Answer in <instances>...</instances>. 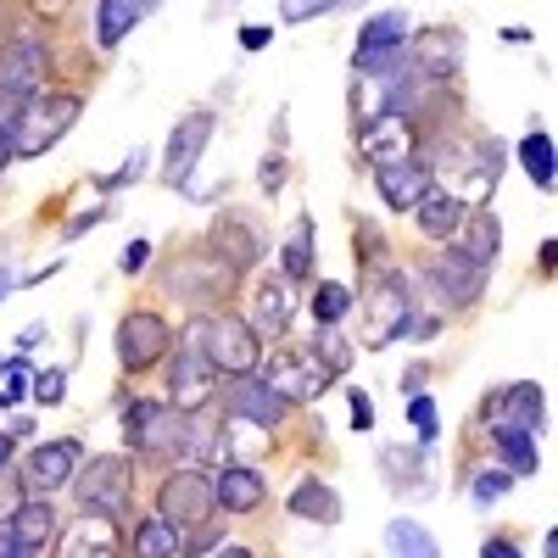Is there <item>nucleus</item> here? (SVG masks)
<instances>
[{"label":"nucleus","instance_id":"3c124183","mask_svg":"<svg viewBox=\"0 0 558 558\" xmlns=\"http://www.w3.org/2000/svg\"><path fill=\"white\" fill-rule=\"evenodd\" d=\"M413 391H430V363L425 357L402 368V397H413Z\"/></svg>","mask_w":558,"mask_h":558},{"label":"nucleus","instance_id":"c85d7f7f","mask_svg":"<svg viewBox=\"0 0 558 558\" xmlns=\"http://www.w3.org/2000/svg\"><path fill=\"white\" fill-rule=\"evenodd\" d=\"M458 218H463V202H452L441 184H430V191L413 202V229H418V241H430V246H447L452 241Z\"/></svg>","mask_w":558,"mask_h":558},{"label":"nucleus","instance_id":"423d86ee","mask_svg":"<svg viewBox=\"0 0 558 558\" xmlns=\"http://www.w3.org/2000/svg\"><path fill=\"white\" fill-rule=\"evenodd\" d=\"M68 486H73V502H78V508L123 520L129 502H134V458H123V452H96V458L78 463Z\"/></svg>","mask_w":558,"mask_h":558},{"label":"nucleus","instance_id":"603ef678","mask_svg":"<svg viewBox=\"0 0 558 558\" xmlns=\"http://www.w3.org/2000/svg\"><path fill=\"white\" fill-rule=\"evenodd\" d=\"M0 558H39V547H28L12 525H0Z\"/></svg>","mask_w":558,"mask_h":558},{"label":"nucleus","instance_id":"052dcab7","mask_svg":"<svg viewBox=\"0 0 558 558\" xmlns=\"http://www.w3.org/2000/svg\"><path fill=\"white\" fill-rule=\"evenodd\" d=\"M17 447H23V441H17L12 430H0V463H12V458H17Z\"/></svg>","mask_w":558,"mask_h":558},{"label":"nucleus","instance_id":"6ab92c4d","mask_svg":"<svg viewBox=\"0 0 558 558\" xmlns=\"http://www.w3.org/2000/svg\"><path fill=\"white\" fill-rule=\"evenodd\" d=\"M413 129H418V118L380 112V118H368V123L357 129V151L375 162V168L402 162V157H418V140H425V134H413Z\"/></svg>","mask_w":558,"mask_h":558},{"label":"nucleus","instance_id":"13d9d810","mask_svg":"<svg viewBox=\"0 0 558 558\" xmlns=\"http://www.w3.org/2000/svg\"><path fill=\"white\" fill-rule=\"evenodd\" d=\"M39 341H45V324H28V330L17 336V347H12V352H17V357H28V352H34Z\"/></svg>","mask_w":558,"mask_h":558},{"label":"nucleus","instance_id":"c756f323","mask_svg":"<svg viewBox=\"0 0 558 558\" xmlns=\"http://www.w3.org/2000/svg\"><path fill=\"white\" fill-rule=\"evenodd\" d=\"M279 274H286L296 291L313 286V274H318V229H313V213H296L291 241L279 246Z\"/></svg>","mask_w":558,"mask_h":558},{"label":"nucleus","instance_id":"dca6fc26","mask_svg":"<svg viewBox=\"0 0 558 558\" xmlns=\"http://www.w3.org/2000/svg\"><path fill=\"white\" fill-rule=\"evenodd\" d=\"M123 542H129L123 520L78 508L68 525H57V536H51V558H123Z\"/></svg>","mask_w":558,"mask_h":558},{"label":"nucleus","instance_id":"f8f14e48","mask_svg":"<svg viewBox=\"0 0 558 558\" xmlns=\"http://www.w3.org/2000/svg\"><path fill=\"white\" fill-rule=\"evenodd\" d=\"M408 12H380L357 28V51H352V73L357 78H397L408 62Z\"/></svg>","mask_w":558,"mask_h":558},{"label":"nucleus","instance_id":"39448f33","mask_svg":"<svg viewBox=\"0 0 558 558\" xmlns=\"http://www.w3.org/2000/svg\"><path fill=\"white\" fill-rule=\"evenodd\" d=\"M218 386L223 375L207 363V352L196 347L191 324H184V336L173 341V352L162 357V397L179 408V413H196V408H213L218 402Z\"/></svg>","mask_w":558,"mask_h":558},{"label":"nucleus","instance_id":"6e6552de","mask_svg":"<svg viewBox=\"0 0 558 558\" xmlns=\"http://www.w3.org/2000/svg\"><path fill=\"white\" fill-rule=\"evenodd\" d=\"M78 112H84V96H68V89H34L28 107H23L17 123H12L17 157H45V151H51L57 140L78 123Z\"/></svg>","mask_w":558,"mask_h":558},{"label":"nucleus","instance_id":"72a5a7b5","mask_svg":"<svg viewBox=\"0 0 558 558\" xmlns=\"http://www.w3.org/2000/svg\"><path fill=\"white\" fill-rule=\"evenodd\" d=\"M386 553H391V558H441V542L418 525V520L397 514V520L386 525Z\"/></svg>","mask_w":558,"mask_h":558},{"label":"nucleus","instance_id":"ea45409f","mask_svg":"<svg viewBox=\"0 0 558 558\" xmlns=\"http://www.w3.org/2000/svg\"><path fill=\"white\" fill-rule=\"evenodd\" d=\"M357 0H279V23H313V17H330V12H347Z\"/></svg>","mask_w":558,"mask_h":558},{"label":"nucleus","instance_id":"473e14b6","mask_svg":"<svg viewBox=\"0 0 558 558\" xmlns=\"http://www.w3.org/2000/svg\"><path fill=\"white\" fill-rule=\"evenodd\" d=\"M28 547H51V536H57V525H62V514H57V502L51 497H23V508L7 520Z\"/></svg>","mask_w":558,"mask_h":558},{"label":"nucleus","instance_id":"b1692460","mask_svg":"<svg viewBox=\"0 0 558 558\" xmlns=\"http://www.w3.org/2000/svg\"><path fill=\"white\" fill-rule=\"evenodd\" d=\"M213 492H218V514H257V508H268V481L257 463H223L213 475Z\"/></svg>","mask_w":558,"mask_h":558},{"label":"nucleus","instance_id":"aec40b11","mask_svg":"<svg viewBox=\"0 0 558 558\" xmlns=\"http://www.w3.org/2000/svg\"><path fill=\"white\" fill-rule=\"evenodd\" d=\"M375 463H380V481L391 486V497H436L430 492V452L418 441H380Z\"/></svg>","mask_w":558,"mask_h":558},{"label":"nucleus","instance_id":"de8ad7c7","mask_svg":"<svg viewBox=\"0 0 558 558\" xmlns=\"http://www.w3.org/2000/svg\"><path fill=\"white\" fill-rule=\"evenodd\" d=\"M23 402H28V363L12 368L7 386H0V408H23Z\"/></svg>","mask_w":558,"mask_h":558},{"label":"nucleus","instance_id":"f257e3e1","mask_svg":"<svg viewBox=\"0 0 558 558\" xmlns=\"http://www.w3.org/2000/svg\"><path fill=\"white\" fill-rule=\"evenodd\" d=\"M241 291V268H229L218 252L207 246H191V252H179L168 268H162V296L179 302V307H191V313H218L229 307Z\"/></svg>","mask_w":558,"mask_h":558},{"label":"nucleus","instance_id":"e433bc0d","mask_svg":"<svg viewBox=\"0 0 558 558\" xmlns=\"http://www.w3.org/2000/svg\"><path fill=\"white\" fill-rule=\"evenodd\" d=\"M402 413H408V425H413L418 447L436 452V441H441V413H436V397H430V391H413V397L402 402Z\"/></svg>","mask_w":558,"mask_h":558},{"label":"nucleus","instance_id":"c9c22d12","mask_svg":"<svg viewBox=\"0 0 558 558\" xmlns=\"http://www.w3.org/2000/svg\"><path fill=\"white\" fill-rule=\"evenodd\" d=\"M313 352L324 357V368H330L336 380H347V375H352V363H357L347 324H318V330H313Z\"/></svg>","mask_w":558,"mask_h":558},{"label":"nucleus","instance_id":"09e8293b","mask_svg":"<svg viewBox=\"0 0 558 558\" xmlns=\"http://www.w3.org/2000/svg\"><path fill=\"white\" fill-rule=\"evenodd\" d=\"M146 263H151V241H129V246H123V257H118V268H123L129 279L146 274Z\"/></svg>","mask_w":558,"mask_h":558},{"label":"nucleus","instance_id":"f03ea898","mask_svg":"<svg viewBox=\"0 0 558 558\" xmlns=\"http://www.w3.org/2000/svg\"><path fill=\"white\" fill-rule=\"evenodd\" d=\"M352 318H357V341L368 352H380L391 341H402L408 318H413V291H408V274L402 268H375L363 274V302H352Z\"/></svg>","mask_w":558,"mask_h":558},{"label":"nucleus","instance_id":"5701e85b","mask_svg":"<svg viewBox=\"0 0 558 558\" xmlns=\"http://www.w3.org/2000/svg\"><path fill=\"white\" fill-rule=\"evenodd\" d=\"M286 514H291V520H307V525H318V531H336V525L347 520V502H341V492H336L330 481L302 475V481L286 492Z\"/></svg>","mask_w":558,"mask_h":558},{"label":"nucleus","instance_id":"9b49d317","mask_svg":"<svg viewBox=\"0 0 558 558\" xmlns=\"http://www.w3.org/2000/svg\"><path fill=\"white\" fill-rule=\"evenodd\" d=\"M157 514H168L179 531H196L207 520H218V492H213V470L202 463H173L157 486Z\"/></svg>","mask_w":558,"mask_h":558},{"label":"nucleus","instance_id":"7ed1b4c3","mask_svg":"<svg viewBox=\"0 0 558 558\" xmlns=\"http://www.w3.org/2000/svg\"><path fill=\"white\" fill-rule=\"evenodd\" d=\"M191 336L196 347L207 352V363L218 368L223 380H241V375H257V363H263V341L257 330L241 318V313H196L191 318Z\"/></svg>","mask_w":558,"mask_h":558},{"label":"nucleus","instance_id":"4be33fe9","mask_svg":"<svg viewBox=\"0 0 558 558\" xmlns=\"http://www.w3.org/2000/svg\"><path fill=\"white\" fill-rule=\"evenodd\" d=\"M402 62H408V73H418V78H458V68H463V39H458V28H425L418 39H408Z\"/></svg>","mask_w":558,"mask_h":558},{"label":"nucleus","instance_id":"f3484780","mask_svg":"<svg viewBox=\"0 0 558 558\" xmlns=\"http://www.w3.org/2000/svg\"><path fill=\"white\" fill-rule=\"evenodd\" d=\"M252 330H257V341H286L291 336V324H296V286L286 274H263L257 286H252V302H246V313H241Z\"/></svg>","mask_w":558,"mask_h":558},{"label":"nucleus","instance_id":"864d4df0","mask_svg":"<svg viewBox=\"0 0 558 558\" xmlns=\"http://www.w3.org/2000/svg\"><path fill=\"white\" fill-rule=\"evenodd\" d=\"M268 39H274V28L252 23V28H241V51H246V57H257V51H268Z\"/></svg>","mask_w":558,"mask_h":558},{"label":"nucleus","instance_id":"79ce46f5","mask_svg":"<svg viewBox=\"0 0 558 558\" xmlns=\"http://www.w3.org/2000/svg\"><path fill=\"white\" fill-rule=\"evenodd\" d=\"M223 542H229V531H223L218 520H207V525H196V531H184V558H213Z\"/></svg>","mask_w":558,"mask_h":558},{"label":"nucleus","instance_id":"680f3d73","mask_svg":"<svg viewBox=\"0 0 558 558\" xmlns=\"http://www.w3.org/2000/svg\"><path fill=\"white\" fill-rule=\"evenodd\" d=\"M213 558H257V553H252V547H241V542H223Z\"/></svg>","mask_w":558,"mask_h":558},{"label":"nucleus","instance_id":"37998d69","mask_svg":"<svg viewBox=\"0 0 558 558\" xmlns=\"http://www.w3.org/2000/svg\"><path fill=\"white\" fill-rule=\"evenodd\" d=\"M286 179H291L286 151H263V162H257V191H263V196H279V191H286Z\"/></svg>","mask_w":558,"mask_h":558},{"label":"nucleus","instance_id":"49530a36","mask_svg":"<svg viewBox=\"0 0 558 558\" xmlns=\"http://www.w3.org/2000/svg\"><path fill=\"white\" fill-rule=\"evenodd\" d=\"M96 223H107V207H89V213L68 218V223H62V246H68V241H84V235H89V229H96Z\"/></svg>","mask_w":558,"mask_h":558},{"label":"nucleus","instance_id":"e2e57ef3","mask_svg":"<svg viewBox=\"0 0 558 558\" xmlns=\"http://www.w3.org/2000/svg\"><path fill=\"white\" fill-rule=\"evenodd\" d=\"M12 291H17V274H12V268H0V302H7Z\"/></svg>","mask_w":558,"mask_h":558},{"label":"nucleus","instance_id":"7c9ffc66","mask_svg":"<svg viewBox=\"0 0 558 558\" xmlns=\"http://www.w3.org/2000/svg\"><path fill=\"white\" fill-rule=\"evenodd\" d=\"M134 558H184V531L168 520V514H140L134 520V531H129V542H123Z\"/></svg>","mask_w":558,"mask_h":558},{"label":"nucleus","instance_id":"5fc2aeb1","mask_svg":"<svg viewBox=\"0 0 558 558\" xmlns=\"http://www.w3.org/2000/svg\"><path fill=\"white\" fill-rule=\"evenodd\" d=\"M286 129H291V112L279 107V112H274V129H268V151H286V140H291Z\"/></svg>","mask_w":558,"mask_h":558},{"label":"nucleus","instance_id":"393cba45","mask_svg":"<svg viewBox=\"0 0 558 558\" xmlns=\"http://www.w3.org/2000/svg\"><path fill=\"white\" fill-rule=\"evenodd\" d=\"M375 191H380V202H386L391 213H413V202L430 191V168H425V157H402V162L375 168Z\"/></svg>","mask_w":558,"mask_h":558},{"label":"nucleus","instance_id":"f704fd0d","mask_svg":"<svg viewBox=\"0 0 558 558\" xmlns=\"http://www.w3.org/2000/svg\"><path fill=\"white\" fill-rule=\"evenodd\" d=\"M352 302H357V291L341 286V279H313L307 313H313V324H352Z\"/></svg>","mask_w":558,"mask_h":558},{"label":"nucleus","instance_id":"a211bd4d","mask_svg":"<svg viewBox=\"0 0 558 558\" xmlns=\"http://www.w3.org/2000/svg\"><path fill=\"white\" fill-rule=\"evenodd\" d=\"M218 413H229V418H246V425H263V430H279L291 418V402L279 397L263 375H241V380H223L218 386Z\"/></svg>","mask_w":558,"mask_h":558},{"label":"nucleus","instance_id":"4468645a","mask_svg":"<svg viewBox=\"0 0 558 558\" xmlns=\"http://www.w3.org/2000/svg\"><path fill=\"white\" fill-rule=\"evenodd\" d=\"M213 129H218V112L213 107H196L184 112L168 134V151H162V184L168 191H191V173L202 168L207 146H213Z\"/></svg>","mask_w":558,"mask_h":558},{"label":"nucleus","instance_id":"9d476101","mask_svg":"<svg viewBox=\"0 0 558 558\" xmlns=\"http://www.w3.org/2000/svg\"><path fill=\"white\" fill-rule=\"evenodd\" d=\"M173 324H168V313H157V307H129L123 318H118V368L129 380H140V375H151V368H162V357L173 352Z\"/></svg>","mask_w":558,"mask_h":558},{"label":"nucleus","instance_id":"4d7b16f0","mask_svg":"<svg viewBox=\"0 0 558 558\" xmlns=\"http://www.w3.org/2000/svg\"><path fill=\"white\" fill-rule=\"evenodd\" d=\"M553 263H558V241H542V252H536V274H542V279H553V274H558Z\"/></svg>","mask_w":558,"mask_h":558},{"label":"nucleus","instance_id":"ddd939ff","mask_svg":"<svg viewBox=\"0 0 558 558\" xmlns=\"http://www.w3.org/2000/svg\"><path fill=\"white\" fill-rule=\"evenodd\" d=\"M207 252H218L229 268H257L263 257H268V218L263 213H246V207H223L218 218H213V229H207V241H202Z\"/></svg>","mask_w":558,"mask_h":558},{"label":"nucleus","instance_id":"a878e982","mask_svg":"<svg viewBox=\"0 0 558 558\" xmlns=\"http://www.w3.org/2000/svg\"><path fill=\"white\" fill-rule=\"evenodd\" d=\"M547 391L536 386V380H514V386H497V418L492 425H520V430H531V436H542L547 430V402H542ZM486 425V430H492Z\"/></svg>","mask_w":558,"mask_h":558},{"label":"nucleus","instance_id":"1a4fd4ad","mask_svg":"<svg viewBox=\"0 0 558 558\" xmlns=\"http://www.w3.org/2000/svg\"><path fill=\"white\" fill-rule=\"evenodd\" d=\"M45 39L28 28H12L0 39V123H17V112L28 107V96L45 84Z\"/></svg>","mask_w":558,"mask_h":558},{"label":"nucleus","instance_id":"412c9836","mask_svg":"<svg viewBox=\"0 0 558 558\" xmlns=\"http://www.w3.org/2000/svg\"><path fill=\"white\" fill-rule=\"evenodd\" d=\"M78 463H84V441H78V436H51V441L28 447V458H23V481H28L34 492H62V486L73 481Z\"/></svg>","mask_w":558,"mask_h":558},{"label":"nucleus","instance_id":"a18cd8bd","mask_svg":"<svg viewBox=\"0 0 558 558\" xmlns=\"http://www.w3.org/2000/svg\"><path fill=\"white\" fill-rule=\"evenodd\" d=\"M347 402H352V430L357 436H368V430H375V402H368V391H347Z\"/></svg>","mask_w":558,"mask_h":558},{"label":"nucleus","instance_id":"6e6d98bb","mask_svg":"<svg viewBox=\"0 0 558 558\" xmlns=\"http://www.w3.org/2000/svg\"><path fill=\"white\" fill-rule=\"evenodd\" d=\"M62 268H68V263H45V268H34V274H23V279H17V286H23V291H34V286H45V279H57Z\"/></svg>","mask_w":558,"mask_h":558},{"label":"nucleus","instance_id":"bb28decb","mask_svg":"<svg viewBox=\"0 0 558 558\" xmlns=\"http://www.w3.org/2000/svg\"><path fill=\"white\" fill-rule=\"evenodd\" d=\"M486 441H492L497 470H508L514 481L542 475V452H536V441H542V436H531V430H520V425H492V430H486Z\"/></svg>","mask_w":558,"mask_h":558},{"label":"nucleus","instance_id":"8fccbe9b","mask_svg":"<svg viewBox=\"0 0 558 558\" xmlns=\"http://www.w3.org/2000/svg\"><path fill=\"white\" fill-rule=\"evenodd\" d=\"M481 558H525V547H520L514 536H502V531H497V536L481 542Z\"/></svg>","mask_w":558,"mask_h":558},{"label":"nucleus","instance_id":"c03bdc74","mask_svg":"<svg viewBox=\"0 0 558 558\" xmlns=\"http://www.w3.org/2000/svg\"><path fill=\"white\" fill-rule=\"evenodd\" d=\"M17 508H23V475L12 470V463H0V525H7Z\"/></svg>","mask_w":558,"mask_h":558},{"label":"nucleus","instance_id":"0eeeda50","mask_svg":"<svg viewBox=\"0 0 558 558\" xmlns=\"http://www.w3.org/2000/svg\"><path fill=\"white\" fill-rule=\"evenodd\" d=\"M118 402H123V447H134L140 458H151V463L157 458L173 463L184 413L168 397H129V391H118Z\"/></svg>","mask_w":558,"mask_h":558},{"label":"nucleus","instance_id":"20e7f679","mask_svg":"<svg viewBox=\"0 0 558 558\" xmlns=\"http://www.w3.org/2000/svg\"><path fill=\"white\" fill-rule=\"evenodd\" d=\"M257 375H263L279 397H286L291 408H307V402H318L324 391L336 386V375L324 368V357L313 352V341H296V336H286V347H279V352H263Z\"/></svg>","mask_w":558,"mask_h":558},{"label":"nucleus","instance_id":"2eb2a0df","mask_svg":"<svg viewBox=\"0 0 558 558\" xmlns=\"http://www.w3.org/2000/svg\"><path fill=\"white\" fill-rule=\"evenodd\" d=\"M425 279H430V291L441 296V307H475L486 296V286H492V263L458 252V246H441L425 263Z\"/></svg>","mask_w":558,"mask_h":558},{"label":"nucleus","instance_id":"58836bf2","mask_svg":"<svg viewBox=\"0 0 558 558\" xmlns=\"http://www.w3.org/2000/svg\"><path fill=\"white\" fill-rule=\"evenodd\" d=\"M508 492H514V475L497 470V463H492V470H475V475H470V502H475V508H497Z\"/></svg>","mask_w":558,"mask_h":558},{"label":"nucleus","instance_id":"2f4dec72","mask_svg":"<svg viewBox=\"0 0 558 558\" xmlns=\"http://www.w3.org/2000/svg\"><path fill=\"white\" fill-rule=\"evenodd\" d=\"M514 157H520V168L531 173V184L542 196H553L558 191V157H553V134H542V123H531V134L514 146Z\"/></svg>","mask_w":558,"mask_h":558},{"label":"nucleus","instance_id":"bf43d9fd","mask_svg":"<svg viewBox=\"0 0 558 558\" xmlns=\"http://www.w3.org/2000/svg\"><path fill=\"white\" fill-rule=\"evenodd\" d=\"M68 7H73V0H34V12H39V17H62Z\"/></svg>","mask_w":558,"mask_h":558},{"label":"nucleus","instance_id":"4c0bfd02","mask_svg":"<svg viewBox=\"0 0 558 558\" xmlns=\"http://www.w3.org/2000/svg\"><path fill=\"white\" fill-rule=\"evenodd\" d=\"M62 397H68V363H51V368H39V375H28L34 408H62Z\"/></svg>","mask_w":558,"mask_h":558},{"label":"nucleus","instance_id":"cd10ccee","mask_svg":"<svg viewBox=\"0 0 558 558\" xmlns=\"http://www.w3.org/2000/svg\"><path fill=\"white\" fill-rule=\"evenodd\" d=\"M447 246L470 252V257H481V263H497V252H502V223H497V213H492V207H463V218H458V229H452Z\"/></svg>","mask_w":558,"mask_h":558},{"label":"nucleus","instance_id":"a19ab883","mask_svg":"<svg viewBox=\"0 0 558 558\" xmlns=\"http://www.w3.org/2000/svg\"><path fill=\"white\" fill-rule=\"evenodd\" d=\"M146 157H151L146 146H134V151L123 157V168H118V173L96 179V191H101V196H118V191H129V184H140V173H146Z\"/></svg>","mask_w":558,"mask_h":558}]
</instances>
